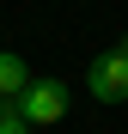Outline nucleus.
<instances>
[{
	"instance_id": "5",
	"label": "nucleus",
	"mask_w": 128,
	"mask_h": 134,
	"mask_svg": "<svg viewBox=\"0 0 128 134\" xmlns=\"http://www.w3.org/2000/svg\"><path fill=\"white\" fill-rule=\"evenodd\" d=\"M116 49H122V55H128V37H122V43H116Z\"/></svg>"
},
{
	"instance_id": "6",
	"label": "nucleus",
	"mask_w": 128,
	"mask_h": 134,
	"mask_svg": "<svg viewBox=\"0 0 128 134\" xmlns=\"http://www.w3.org/2000/svg\"><path fill=\"white\" fill-rule=\"evenodd\" d=\"M0 110H6V98H0Z\"/></svg>"
},
{
	"instance_id": "3",
	"label": "nucleus",
	"mask_w": 128,
	"mask_h": 134,
	"mask_svg": "<svg viewBox=\"0 0 128 134\" xmlns=\"http://www.w3.org/2000/svg\"><path fill=\"white\" fill-rule=\"evenodd\" d=\"M31 85V73H25V61H18L12 49H0V98H18Z\"/></svg>"
},
{
	"instance_id": "2",
	"label": "nucleus",
	"mask_w": 128,
	"mask_h": 134,
	"mask_svg": "<svg viewBox=\"0 0 128 134\" xmlns=\"http://www.w3.org/2000/svg\"><path fill=\"white\" fill-rule=\"evenodd\" d=\"M85 92H92L98 104H122V98H128V55H122V49L98 55L92 67H85Z\"/></svg>"
},
{
	"instance_id": "7",
	"label": "nucleus",
	"mask_w": 128,
	"mask_h": 134,
	"mask_svg": "<svg viewBox=\"0 0 128 134\" xmlns=\"http://www.w3.org/2000/svg\"><path fill=\"white\" fill-rule=\"evenodd\" d=\"M0 6H6V0H0Z\"/></svg>"
},
{
	"instance_id": "4",
	"label": "nucleus",
	"mask_w": 128,
	"mask_h": 134,
	"mask_svg": "<svg viewBox=\"0 0 128 134\" xmlns=\"http://www.w3.org/2000/svg\"><path fill=\"white\" fill-rule=\"evenodd\" d=\"M0 134H31V122H25V116L6 104V110H0Z\"/></svg>"
},
{
	"instance_id": "1",
	"label": "nucleus",
	"mask_w": 128,
	"mask_h": 134,
	"mask_svg": "<svg viewBox=\"0 0 128 134\" xmlns=\"http://www.w3.org/2000/svg\"><path fill=\"white\" fill-rule=\"evenodd\" d=\"M6 104H12L31 128H55L61 116H67V85H61V79H31L25 92H18V98H6Z\"/></svg>"
}]
</instances>
